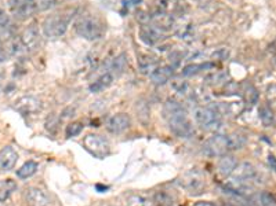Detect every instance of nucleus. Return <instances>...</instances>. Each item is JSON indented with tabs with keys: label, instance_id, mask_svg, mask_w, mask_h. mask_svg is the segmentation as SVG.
<instances>
[{
	"label": "nucleus",
	"instance_id": "nucleus-1",
	"mask_svg": "<svg viewBox=\"0 0 276 206\" xmlns=\"http://www.w3.org/2000/svg\"><path fill=\"white\" fill-rule=\"evenodd\" d=\"M163 115H165L166 121L169 124V127L174 134L181 138H188L193 134V128L192 124L188 120L186 111L181 106V103L177 101L169 99L163 106Z\"/></svg>",
	"mask_w": 276,
	"mask_h": 206
},
{
	"label": "nucleus",
	"instance_id": "nucleus-2",
	"mask_svg": "<svg viewBox=\"0 0 276 206\" xmlns=\"http://www.w3.org/2000/svg\"><path fill=\"white\" fill-rule=\"evenodd\" d=\"M75 31L86 40H98L104 36L105 26L97 17L83 15L75 24Z\"/></svg>",
	"mask_w": 276,
	"mask_h": 206
},
{
	"label": "nucleus",
	"instance_id": "nucleus-3",
	"mask_svg": "<svg viewBox=\"0 0 276 206\" xmlns=\"http://www.w3.org/2000/svg\"><path fill=\"white\" fill-rule=\"evenodd\" d=\"M72 12L74 11H64L61 14H54L50 15L49 18H46L43 22V32L44 35L50 39H57L61 37L68 29L69 21L72 18Z\"/></svg>",
	"mask_w": 276,
	"mask_h": 206
},
{
	"label": "nucleus",
	"instance_id": "nucleus-4",
	"mask_svg": "<svg viewBox=\"0 0 276 206\" xmlns=\"http://www.w3.org/2000/svg\"><path fill=\"white\" fill-rule=\"evenodd\" d=\"M193 118L197 125L207 131H217L221 127L220 114L213 107H196L193 110Z\"/></svg>",
	"mask_w": 276,
	"mask_h": 206
},
{
	"label": "nucleus",
	"instance_id": "nucleus-5",
	"mask_svg": "<svg viewBox=\"0 0 276 206\" xmlns=\"http://www.w3.org/2000/svg\"><path fill=\"white\" fill-rule=\"evenodd\" d=\"M83 146L87 152L92 154L95 158H105L106 155H109L110 153L109 142L101 135H87L83 139Z\"/></svg>",
	"mask_w": 276,
	"mask_h": 206
},
{
	"label": "nucleus",
	"instance_id": "nucleus-6",
	"mask_svg": "<svg viewBox=\"0 0 276 206\" xmlns=\"http://www.w3.org/2000/svg\"><path fill=\"white\" fill-rule=\"evenodd\" d=\"M180 186L185 188L189 194H200L204 187H206V179L199 170H189L186 172L180 180Z\"/></svg>",
	"mask_w": 276,
	"mask_h": 206
},
{
	"label": "nucleus",
	"instance_id": "nucleus-7",
	"mask_svg": "<svg viewBox=\"0 0 276 206\" xmlns=\"http://www.w3.org/2000/svg\"><path fill=\"white\" fill-rule=\"evenodd\" d=\"M8 7L12 15L18 19L29 18L39 10L36 0H8Z\"/></svg>",
	"mask_w": 276,
	"mask_h": 206
},
{
	"label": "nucleus",
	"instance_id": "nucleus-8",
	"mask_svg": "<svg viewBox=\"0 0 276 206\" xmlns=\"http://www.w3.org/2000/svg\"><path fill=\"white\" fill-rule=\"evenodd\" d=\"M203 147H204V153L210 157H222L228 152L227 136L215 135L213 138H210Z\"/></svg>",
	"mask_w": 276,
	"mask_h": 206
},
{
	"label": "nucleus",
	"instance_id": "nucleus-9",
	"mask_svg": "<svg viewBox=\"0 0 276 206\" xmlns=\"http://www.w3.org/2000/svg\"><path fill=\"white\" fill-rule=\"evenodd\" d=\"M18 161V153L11 146H6L0 150V170L8 172L14 169Z\"/></svg>",
	"mask_w": 276,
	"mask_h": 206
},
{
	"label": "nucleus",
	"instance_id": "nucleus-10",
	"mask_svg": "<svg viewBox=\"0 0 276 206\" xmlns=\"http://www.w3.org/2000/svg\"><path fill=\"white\" fill-rule=\"evenodd\" d=\"M15 109L22 114H33L42 109V102L35 97H22L15 102Z\"/></svg>",
	"mask_w": 276,
	"mask_h": 206
},
{
	"label": "nucleus",
	"instance_id": "nucleus-11",
	"mask_svg": "<svg viewBox=\"0 0 276 206\" xmlns=\"http://www.w3.org/2000/svg\"><path fill=\"white\" fill-rule=\"evenodd\" d=\"M130 127V117L124 113H120V114L113 115L110 117L109 121L106 124V128L108 131L112 132V134H122L126 129H129Z\"/></svg>",
	"mask_w": 276,
	"mask_h": 206
},
{
	"label": "nucleus",
	"instance_id": "nucleus-12",
	"mask_svg": "<svg viewBox=\"0 0 276 206\" xmlns=\"http://www.w3.org/2000/svg\"><path fill=\"white\" fill-rule=\"evenodd\" d=\"M21 44L24 46V49L29 50V51H33L39 47L40 44V35L35 26H29L26 28L22 35H21Z\"/></svg>",
	"mask_w": 276,
	"mask_h": 206
},
{
	"label": "nucleus",
	"instance_id": "nucleus-13",
	"mask_svg": "<svg viewBox=\"0 0 276 206\" xmlns=\"http://www.w3.org/2000/svg\"><path fill=\"white\" fill-rule=\"evenodd\" d=\"M25 197L32 206H49L51 204L49 195L46 194L43 190L37 187L28 188L25 193Z\"/></svg>",
	"mask_w": 276,
	"mask_h": 206
},
{
	"label": "nucleus",
	"instance_id": "nucleus-14",
	"mask_svg": "<svg viewBox=\"0 0 276 206\" xmlns=\"http://www.w3.org/2000/svg\"><path fill=\"white\" fill-rule=\"evenodd\" d=\"M235 172L236 173H235L233 177H236V179H239V180L246 183L253 182V180H256L258 177L257 169L250 162H243V164L238 165Z\"/></svg>",
	"mask_w": 276,
	"mask_h": 206
},
{
	"label": "nucleus",
	"instance_id": "nucleus-15",
	"mask_svg": "<svg viewBox=\"0 0 276 206\" xmlns=\"http://www.w3.org/2000/svg\"><path fill=\"white\" fill-rule=\"evenodd\" d=\"M173 76V67L172 66H159L151 73V81L155 85H163L166 84Z\"/></svg>",
	"mask_w": 276,
	"mask_h": 206
},
{
	"label": "nucleus",
	"instance_id": "nucleus-16",
	"mask_svg": "<svg viewBox=\"0 0 276 206\" xmlns=\"http://www.w3.org/2000/svg\"><path fill=\"white\" fill-rule=\"evenodd\" d=\"M152 24H154V26L158 31H170V29L174 28L176 22H174L172 15L165 14V12H159V14L154 15Z\"/></svg>",
	"mask_w": 276,
	"mask_h": 206
},
{
	"label": "nucleus",
	"instance_id": "nucleus-17",
	"mask_svg": "<svg viewBox=\"0 0 276 206\" xmlns=\"http://www.w3.org/2000/svg\"><path fill=\"white\" fill-rule=\"evenodd\" d=\"M249 205L250 206H275L276 200L274 195L268 193V191H263L258 194L253 195L249 200Z\"/></svg>",
	"mask_w": 276,
	"mask_h": 206
},
{
	"label": "nucleus",
	"instance_id": "nucleus-18",
	"mask_svg": "<svg viewBox=\"0 0 276 206\" xmlns=\"http://www.w3.org/2000/svg\"><path fill=\"white\" fill-rule=\"evenodd\" d=\"M238 166V162L236 159L231 155H222L221 159L218 161V172H220L222 176H231L236 169Z\"/></svg>",
	"mask_w": 276,
	"mask_h": 206
},
{
	"label": "nucleus",
	"instance_id": "nucleus-19",
	"mask_svg": "<svg viewBox=\"0 0 276 206\" xmlns=\"http://www.w3.org/2000/svg\"><path fill=\"white\" fill-rule=\"evenodd\" d=\"M140 39L148 46H154L155 43L159 42V31L155 26H141L140 29Z\"/></svg>",
	"mask_w": 276,
	"mask_h": 206
},
{
	"label": "nucleus",
	"instance_id": "nucleus-20",
	"mask_svg": "<svg viewBox=\"0 0 276 206\" xmlns=\"http://www.w3.org/2000/svg\"><path fill=\"white\" fill-rule=\"evenodd\" d=\"M113 80H115V77H113L109 72H106L105 74H102L99 79L95 80V81H94L89 88H90V91L92 92L104 91V90H106V88L113 83Z\"/></svg>",
	"mask_w": 276,
	"mask_h": 206
},
{
	"label": "nucleus",
	"instance_id": "nucleus-21",
	"mask_svg": "<svg viewBox=\"0 0 276 206\" xmlns=\"http://www.w3.org/2000/svg\"><path fill=\"white\" fill-rule=\"evenodd\" d=\"M17 190V184L11 179L0 180V202L8 200V197Z\"/></svg>",
	"mask_w": 276,
	"mask_h": 206
},
{
	"label": "nucleus",
	"instance_id": "nucleus-22",
	"mask_svg": "<svg viewBox=\"0 0 276 206\" xmlns=\"http://www.w3.org/2000/svg\"><path fill=\"white\" fill-rule=\"evenodd\" d=\"M246 138L245 135L233 132V134L227 136V149L228 150H240L242 147H245Z\"/></svg>",
	"mask_w": 276,
	"mask_h": 206
},
{
	"label": "nucleus",
	"instance_id": "nucleus-23",
	"mask_svg": "<svg viewBox=\"0 0 276 206\" xmlns=\"http://www.w3.org/2000/svg\"><path fill=\"white\" fill-rule=\"evenodd\" d=\"M258 115H260V120L264 127L268 128L275 125V115L272 113V109L270 106H261L258 110Z\"/></svg>",
	"mask_w": 276,
	"mask_h": 206
},
{
	"label": "nucleus",
	"instance_id": "nucleus-24",
	"mask_svg": "<svg viewBox=\"0 0 276 206\" xmlns=\"http://www.w3.org/2000/svg\"><path fill=\"white\" fill-rule=\"evenodd\" d=\"M215 67V63L211 62H206V63H199V65H189L183 70V76H193V74H199V73L209 70Z\"/></svg>",
	"mask_w": 276,
	"mask_h": 206
},
{
	"label": "nucleus",
	"instance_id": "nucleus-25",
	"mask_svg": "<svg viewBox=\"0 0 276 206\" xmlns=\"http://www.w3.org/2000/svg\"><path fill=\"white\" fill-rule=\"evenodd\" d=\"M37 168H39V165H37L36 162L28 161V162H25V164L17 170V176H18L19 179H28V177H31V176H33L36 173Z\"/></svg>",
	"mask_w": 276,
	"mask_h": 206
},
{
	"label": "nucleus",
	"instance_id": "nucleus-26",
	"mask_svg": "<svg viewBox=\"0 0 276 206\" xmlns=\"http://www.w3.org/2000/svg\"><path fill=\"white\" fill-rule=\"evenodd\" d=\"M126 65H127V59H126V55L122 54L120 56H117L116 59L113 61V63L110 65L109 73L113 76V77H117L120 76L124 69H126Z\"/></svg>",
	"mask_w": 276,
	"mask_h": 206
},
{
	"label": "nucleus",
	"instance_id": "nucleus-27",
	"mask_svg": "<svg viewBox=\"0 0 276 206\" xmlns=\"http://www.w3.org/2000/svg\"><path fill=\"white\" fill-rule=\"evenodd\" d=\"M138 66H140V70L142 73H149L151 74L156 69V59H154L149 55H142L138 59Z\"/></svg>",
	"mask_w": 276,
	"mask_h": 206
},
{
	"label": "nucleus",
	"instance_id": "nucleus-28",
	"mask_svg": "<svg viewBox=\"0 0 276 206\" xmlns=\"http://www.w3.org/2000/svg\"><path fill=\"white\" fill-rule=\"evenodd\" d=\"M127 206H154V202L145 195L134 194L127 198Z\"/></svg>",
	"mask_w": 276,
	"mask_h": 206
},
{
	"label": "nucleus",
	"instance_id": "nucleus-29",
	"mask_svg": "<svg viewBox=\"0 0 276 206\" xmlns=\"http://www.w3.org/2000/svg\"><path fill=\"white\" fill-rule=\"evenodd\" d=\"M177 36L183 40H186V42H190L195 39V31H193V26L192 25H185V26H181L177 31Z\"/></svg>",
	"mask_w": 276,
	"mask_h": 206
},
{
	"label": "nucleus",
	"instance_id": "nucleus-30",
	"mask_svg": "<svg viewBox=\"0 0 276 206\" xmlns=\"http://www.w3.org/2000/svg\"><path fill=\"white\" fill-rule=\"evenodd\" d=\"M245 99L246 102L249 106H253V104H256L258 101V92L257 90L253 87L252 84L246 85V91H245Z\"/></svg>",
	"mask_w": 276,
	"mask_h": 206
},
{
	"label": "nucleus",
	"instance_id": "nucleus-31",
	"mask_svg": "<svg viewBox=\"0 0 276 206\" xmlns=\"http://www.w3.org/2000/svg\"><path fill=\"white\" fill-rule=\"evenodd\" d=\"M152 202H154V206H172V198L169 197L167 194H165V193H158V194L155 195L154 200H152Z\"/></svg>",
	"mask_w": 276,
	"mask_h": 206
},
{
	"label": "nucleus",
	"instance_id": "nucleus-32",
	"mask_svg": "<svg viewBox=\"0 0 276 206\" xmlns=\"http://www.w3.org/2000/svg\"><path fill=\"white\" fill-rule=\"evenodd\" d=\"M82 129H83V125L80 124V122H72V124H69L67 127V136L68 138H72V136H76V135H79L82 132Z\"/></svg>",
	"mask_w": 276,
	"mask_h": 206
},
{
	"label": "nucleus",
	"instance_id": "nucleus-33",
	"mask_svg": "<svg viewBox=\"0 0 276 206\" xmlns=\"http://www.w3.org/2000/svg\"><path fill=\"white\" fill-rule=\"evenodd\" d=\"M267 101H268V104L270 107H276V85H270L267 88Z\"/></svg>",
	"mask_w": 276,
	"mask_h": 206
},
{
	"label": "nucleus",
	"instance_id": "nucleus-34",
	"mask_svg": "<svg viewBox=\"0 0 276 206\" xmlns=\"http://www.w3.org/2000/svg\"><path fill=\"white\" fill-rule=\"evenodd\" d=\"M10 25V15L0 8V28H7Z\"/></svg>",
	"mask_w": 276,
	"mask_h": 206
},
{
	"label": "nucleus",
	"instance_id": "nucleus-35",
	"mask_svg": "<svg viewBox=\"0 0 276 206\" xmlns=\"http://www.w3.org/2000/svg\"><path fill=\"white\" fill-rule=\"evenodd\" d=\"M268 164H270L271 169L275 170V172H276V158H275V155H270V157H268Z\"/></svg>",
	"mask_w": 276,
	"mask_h": 206
},
{
	"label": "nucleus",
	"instance_id": "nucleus-36",
	"mask_svg": "<svg viewBox=\"0 0 276 206\" xmlns=\"http://www.w3.org/2000/svg\"><path fill=\"white\" fill-rule=\"evenodd\" d=\"M195 206H215L213 202H210V201H199L195 204Z\"/></svg>",
	"mask_w": 276,
	"mask_h": 206
}]
</instances>
